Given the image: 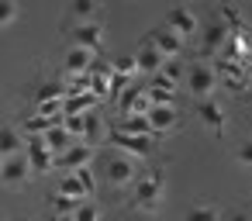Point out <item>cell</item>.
<instances>
[{
    "instance_id": "d4e9b609",
    "label": "cell",
    "mask_w": 252,
    "mask_h": 221,
    "mask_svg": "<svg viewBox=\"0 0 252 221\" xmlns=\"http://www.w3.org/2000/svg\"><path fill=\"white\" fill-rule=\"evenodd\" d=\"M169 83H183V73H187V66L180 63V56H169L166 63H162V69H159Z\"/></svg>"
},
{
    "instance_id": "8fae6325",
    "label": "cell",
    "mask_w": 252,
    "mask_h": 221,
    "mask_svg": "<svg viewBox=\"0 0 252 221\" xmlns=\"http://www.w3.org/2000/svg\"><path fill=\"white\" fill-rule=\"evenodd\" d=\"M90 162H94V145H87V142H73L63 156H56V166H66V169L90 166Z\"/></svg>"
},
{
    "instance_id": "cb8c5ba5",
    "label": "cell",
    "mask_w": 252,
    "mask_h": 221,
    "mask_svg": "<svg viewBox=\"0 0 252 221\" xmlns=\"http://www.w3.org/2000/svg\"><path fill=\"white\" fill-rule=\"evenodd\" d=\"M76 204H80L76 197H69V193H59V190L49 197V207H52V214H73V211H76Z\"/></svg>"
},
{
    "instance_id": "d6986e66",
    "label": "cell",
    "mask_w": 252,
    "mask_h": 221,
    "mask_svg": "<svg viewBox=\"0 0 252 221\" xmlns=\"http://www.w3.org/2000/svg\"><path fill=\"white\" fill-rule=\"evenodd\" d=\"M73 142H76V138H73V135H69V131H66L63 125H52V128L45 131V145H49V149H52L56 156H63V152H66V149H69Z\"/></svg>"
},
{
    "instance_id": "f1b7e54d",
    "label": "cell",
    "mask_w": 252,
    "mask_h": 221,
    "mask_svg": "<svg viewBox=\"0 0 252 221\" xmlns=\"http://www.w3.org/2000/svg\"><path fill=\"white\" fill-rule=\"evenodd\" d=\"M97 0H73V18L76 21H94L97 18Z\"/></svg>"
},
{
    "instance_id": "277c9868",
    "label": "cell",
    "mask_w": 252,
    "mask_h": 221,
    "mask_svg": "<svg viewBox=\"0 0 252 221\" xmlns=\"http://www.w3.org/2000/svg\"><path fill=\"white\" fill-rule=\"evenodd\" d=\"M100 173H104V180H107V183H114V187H128V183H135L138 166H135V159H131V156H125V152H118V149H114L111 156H104Z\"/></svg>"
},
{
    "instance_id": "2e32d148",
    "label": "cell",
    "mask_w": 252,
    "mask_h": 221,
    "mask_svg": "<svg viewBox=\"0 0 252 221\" xmlns=\"http://www.w3.org/2000/svg\"><path fill=\"white\" fill-rule=\"evenodd\" d=\"M90 63H94V52H87V49L73 45V49L66 52V59H63V69H66L69 76H76V73H87V69H90Z\"/></svg>"
},
{
    "instance_id": "1f68e13d",
    "label": "cell",
    "mask_w": 252,
    "mask_h": 221,
    "mask_svg": "<svg viewBox=\"0 0 252 221\" xmlns=\"http://www.w3.org/2000/svg\"><path fill=\"white\" fill-rule=\"evenodd\" d=\"M63 128H66L73 138H80V135H83V114H66V118H63Z\"/></svg>"
},
{
    "instance_id": "6da1fadb",
    "label": "cell",
    "mask_w": 252,
    "mask_h": 221,
    "mask_svg": "<svg viewBox=\"0 0 252 221\" xmlns=\"http://www.w3.org/2000/svg\"><path fill=\"white\" fill-rule=\"evenodd\" d=\"M162 193H166V169L162 166H149L131 183V207L142 211V214H156L162 207Z\"/></svg>"
},
{
    "instance_id": "3957f363",
    "label": "cell",
    "mask_w": 252,
    "mask_h": 221,
    "mask_svg": "<svg viewBox=\"0 0 252 221\" xmlns=\"http://www.w3.org/2000/svg\"><path fill=\"white\" fill-rule=\"evenodd\" d=\"M107 142H111L118 152L131 156V159H149V156H152V149H156V138L131 135V131H121V128H107Z\"/></svg>"
},
{
    "instance_id": "836d02e7",
    "label": "cell",
    "mask_w": 252,
    "mask_h": 221,
    "mask_svg": "<svg viewBox=\"0 0 252 221\" xmlns=\"http://www.w3.org/2000/svg\"><path fill=\"white\" fill-rule=\"evenodd\" d=\"M224 221H249V218H245L242 211H235V214H231V218H224Z\"/></svg>"
},
{
    "instance_id": "e0dca14e",
    "label": "cell",
    "mask_w": 252,
    "mask_h": 221,
    "mask_svg": "<svg viewBox=\"0 0 252 221\" xmlns=\"http://www.w3.org/2000/svg\"><path fill=\"white\" fill-rule=\"evenodd\" d=\"M114 128H121V131H131V135H145V138H156L149 114H121V121H118Z\"/></svg>"
},
{
    "instance_id": "f546056e",
    "label": "cell",
    "mask_w": 252,
    "mask_h": 221,
    "mask_svg": "<svg viewBox=\"0 0 252 221\" xmlns=\"http://www.w3.org/2000/svg\"><path fill=\"white\" fill-rule=\"evenodd\" d=\"M18 0H0V32L4 28H11L14 21H18Z\"/></svg>"
},
{
    "instance_id": "484cf974",
    "label": "cell",
    "mask_w": 252,
    "mask_h": 221,
    "mask_svg": "<svg viewBox=\"0 0 252 221\" xmlns=\"http://www.w3.org/2000/svg\"><path fill=\"white\" fill-rule=\"evenodd\" d=\"M59 193H69V197H76V200H87V190H83V183L76 180V173H66V176L59 180Z\"/></svg>"
},
{
    "instance_id": "ac0fdd59",
    "label": "cell",
    "mask_w": 252,
    "mask_h": 221,
    "mask_svg": "<svg viewBox=\"0 0 252 221\" xmlns=\"http://www.w3.org/2000/svg\"><path fill=\"white\" fill-rule=\"evenodd\" d=\"M228 35H231V32L221 25V18H214V21L204 28V52H207V56H211V52H218V49L228 42Z\"/></svg>"
},
{
    "instance_id": "ffe728a7",
    "label": "cell",
    "mask_w": 252,
    "mask_h": 221,
    "mask_svg": "<svg viewBox=\"0 0 252 221\" xmlns=\"http://www.w3.org/2000/svg\"><path fill=\"white\" fill-rule=\"evenodd\" d=\"M183 221H221V211H218L211 200H200V204H193V207L183 214Z\"/></svg>"
},
{
    "instance_id": "8992f818",
    "label": "cell",
    "mask_w": 252,
    "mask_h": 221,
    "mask_svg": "<svg viewBox=\"0 0 252 221\" xmlns=\"http://www.w3.org/2000/svg\"><path fill=\"white\" fill-rule=\"evenodd\" d=\"M35 173H32V162H28V156H7L4 159V166H0V180H4L7 187H25L28 180H32Z\"/></svg>"
},
{
    "instance_id": "4316f807",
    "label": "cell",
    "mask_w": 252,
    "mask_h": 221,
    "mask_svg": "<svg viewBox=\"0 0 252 221\" xmlns=\"http://www.w3.org/2000/svg\"><path fill=\"white\" fill-rule=\"evenodd\" d=\"M56 121L52 118H42V114H28L25 118V135H45Z\"/></svg>"
},
{
    "instance_id": "83f0119b",
    "label": "cell",
    "mask_w": 252,
    "mask_h": 221,
    "mask_svg": "<svg viewBox=\"0 0 252 221\" xmlns=\"http://www.w3.org/2000/svg\"><path fill=\"white\" fill-rule=\"evenodd\" d=\"M69 173H76V180H80L83 190H87V197L97 193V173H94V166H76V169H69Z\"/></svg>"
},
{
    "instance_id": "5bb4252c",
    "label": "cell",
    "mask_w": 252,
    "mask_h": 221,
    "mask_svg": "<svg viewBox=\"0 0 252 221\" xmlns=\"http://www.w3.org/2000/svg\"><path fill=\"white\" fill-rule=\"evenodd\" d=\"M87 145H97V142H107V125L97 111H87L83 114V135H80Z\"/></svg>"
},
{
    "instance_id": "7a4b0ae2",
    "label": "cell",
    "mask_w": 252,
    "mask_h": 221,
    "mask_svg": "<svg viewBox=\"0 0 252 221\" xmlns=\"http://www.w3.org/2000/svg\"><path fill=\"white\" fill-rule=\"evenodd\" d=\"M183 83H187V90H190L197 100H200V97H211V94L218 90V69H214L207 59H197V63L187 66Z\"/></svg>"
},
{
    "instance_id": "d590c367",
    "label": "cell",
    "mask_w": 252,
    "mask_h": 221,
    "mask_svg": "<svg viewBox=\"0 0 252 221\" xmlns=\"http://www.w3.org/2000/svg\"><path fill=\"white\" fill-rule=\"evenodd\" d=\"M14 221H32V218H14Z\"/></svg>"
},
{
    "instance_id": "8d00e7d4",
    "label": "cell",
    "mask_w": 252,
    "mask_h": 221,
    "mask_svg": "<svg viewBox=\"0 0 252 221\" xmlns=\"http://www.w3.org/2000/svg\"><path fill=\"white\" fill-rule=\"evenodd\" d=\"M0 166H4V159H0Z\"/></svg>"
},
{
    "instance_id": "4dcf8cb0",
    "label": "cell",
    "mask_w": 252,
    "mask_h": 221,
    "mask_svg": "<svg viewBox=\"0 0 252 221\" xmlns=\"http://www.w3.org/2000/svg\"><path fill=\"white\" fill-rule=\"evenodd\" d=\"M118 76H128V80H135V73H138V66H135V56H121V59H114V66H111Z\"/></svg>"
},
{
    "instance_id": "9a60e30c",
    "label": "cell",
    "mask_w": 252,
    "mask_h": 221,
    "mask_svg": "<svg viewBox=\"0 0 252 221\" xmlns=\"http://www.w3.org/2000/svg\"><path fill=\"white\" fill-rule=\"evenodd\" d=\"M25 156H28V162H32V173H35V176H42V173H52V166H56V152H52L49 145L25 149Z\"/></svg>"
},
{
    "instance_id": "ba28073f",
    "label": "cell",
    "mask_w": 252,
    "mask_h": 221,
    "mask_svg": "<svg viewBox=\"0 0 252 221\" xmlns=\"http://www.w3.org/2000/svg\"><path fill=\"white\" fill-rule=\"evenodd\" d=\"M73 42L80 45V49H87V52H100L104 49V28L97 25V21H80L76 28H73Z\"/></svg>"
},
{
    "instance_id": "7402d4cb",
    "label": "cell",
    "mask_w": 252,
    "mask_h": 221,
    "mask_svg": "<svg viewBox=\"0 0 252 221\" xmlns=\"http://www.w3.org/2000/svg\"><path fill=\"white\" fill-rule=\"evenodd\" d=\"M63 94H66V87H63L59 80H45V83L32 94V100H35V104H45V100H59Z\"/></svg>"
},
{
    "instance_id": "4fadbf2b",
    "label": "cell",
    "mask_w": 252,
    "mask_h": 221,
    "mask_svg": "<svg viewBox=\"0 0 252 221\" xmlns=\"http://www.w3.org/2000/svg\"><path fill=\"white\" fill-rule=\"evenodd\" d=\"M97 107H100V97H97L94 90L63 97V114H87V111H97Z\"/></svg>"
},
{
    "instance_id": "5b68a950",
    "label": "cell",
    "mask_w": 252,
    "mask_h": 221,
    "mask_svg": "<svg viewBox=\"0 0 252 221\" xmlns=\"http://www.w3.org/2000/svg\"><path fill=\"white\" fill-rule=\"evenodd\" d=\"M142 42H145V45H156L166 59H169V56H183V49H187V38H180L173 28H152Z\"/></svg>"
},
{
    "instance_id": "7c38bea8",
    "label": "cell",
    "mask_w": 252,
    "mask_h": 221,
    "mask_svg": "<svg viewBox=\"0 0 252 221\" xmlns=\"http://www.w3.org/2000/svg\"><path fill=\"white\" fill-rule=\"evenodd\" d=\"M162 63H166V56H162L156 45L138 42V52H135V66H138V73L152 76V73H159V69H162Z\"/></svg>"
},
{
    "instance_id": "e575fe53",
    "label": "cell",
    "mask_w": 252,
    "mask_h": 221,
    "mask_svg": "<svg viewBox=\"0 0 252 221\" xmlns=\"http://www.w3.org/2000/svg\"><path fill=\"white\" fill-rule=\"evenodd\" d=\"M52 221H73V214H52Z\"/></svg>"
},
{
    "instance_id": "9c48e42d",
    "label": "cell",
    "mask_w": 252,
    "mask_h": 221,
    "mask_svg": "<svg viewBox=\"0 0 252 221\" xmlns=\"http://www.w3.org/2000/svg\"><path fill=\"white\" fill-rule=\"evenodd\" d=\"M166 28H173L180 38H190V35H197V14L190 11V7H169V14H166Z\"/></svg>"
},
{
    "instance_id": "44dd1931",
    "label": "cell",
    "mask_w": 252,
    "mask_h": 221,
    "mask_svg": "<svg viewBox=\"0 0 252 221\" xmlns=\"http://www.w3.org/2000/svg\"><path fill=\"white\" fill-rule=\"evenodd\" d=\"M18 152H21V135L14 128H0V159L18 156Z\"/></svg>"
},
{
    "instance_id": "30bf717a",
    "label": "cell",
    "mask_w": 252,
    "mask_h": 221,
    "mask_svg": "<svg viewBox=\"0 0 252 221\" xmlns=\"http://www.w3.org/2000/svg\"><path fill=\"white\" fill-rule=\"evenodd\" d=\"M145 114H149V121H152V131H156V138H159V135H166L169 128H176V121H180V111H176V104H152Z\"/></svg>"
},
{
    "instance_id": "d6a6232c",
    "label": "cell",
    "mask_w": 252,
    "mask_h": 221,
    "mask_svg": "<svg viewBox=\"0 0 252 221\" xmlns=\"http://www.w3.org/2000/svg\"><path fill=\"white\" fill-rule=\"evenodd\" d=\"M238 162H242V166H252V138L238 145Z\"/></svg>"
},
{
    "instance_id": "52a82bcc",
    "label": "cell",
    "mask_w": 252,
    "mask_h": 221,
    "mask_svg": "<svg viewBox=\"0 0 252 221\" xmlns=\"http://www.w3.org/2000/svg\"><path fill=\"white\" fill-rule=\"evenodd\" d=\"M197 118L214 131V135H224L228 128V114H224V104H218L214 97H200L197 100Z\"/></svg>"
},
{
    "instance_id": "603a6c76",
    "label": "cell",
    "mask_w": 252,
    "mask_h": 221,
    "mask_svg": "<svg viewBox=\"0 0 252 221\" xmlns=\"http://www.w3.org/2000/svg\"><path fill=\"white\" fill-rule=\"evenodd\" d=\"M73 221H100V204H97L94 197L80 200L76 211H73Z\"/></svg>"
}]
</instances>
